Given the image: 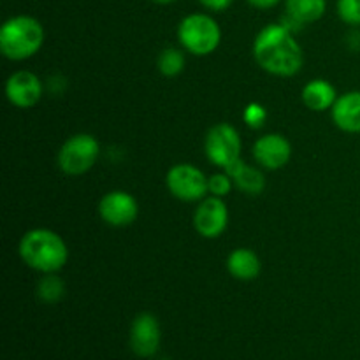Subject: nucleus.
Masks as SVG:
<instances>
[{"mask_svg":"<svg viewBox=\"0 0 360 360\" xmlns=\"http://www.w3.org/2000/svg\"><path fill=\"white\" fill-rule=\"evenodd\" d=\"M338 101V91L334 84H330L326 79H313L302 88V102L311 111H326L333 109V105Z\"/></svg>","mask_w":360,"mask_h":360,"instance_id":"15","label":"nucleus"},{"mask_svg":"<svg viewBox=\"0 0 360 360\" xmlns=\"http://www.w3.org/2000/svg\"><path fill=\"white\" fill-rule=\"evenodd\" d=\"M210 178L192 164H176L165 176V185L176 199L183 202L202 200L210 192Z\"/></svg>","mask_w":360,"mask_h":360,"instance_id":"6","label":"nucleus"},{"mask_svg":"<svg viewBox=\"0 0 360 360\" xmlns=\"http://www.w3.org/2000/svg\"><path fill=\"white\" fill-rule=\"evenodd\" d=\"M44 44V27L35 18L13 16L0 28V51L13 62L34 56Z\"/></svg>","mask_w":360,"mask_h":360,"instance_id":"3","label":"nucleus"},{"mask_svg":"<svg viewBox=\"0 0 360 360\" xmlns=\"http://www.w3.org/2000/svg\"><path fill=\"white\" fill-rule=\"evenodd\" d=\"M204 151L211 164L217 167H229L241 155V137L231 123H218L211 127L204 141Z\"/></svg>","mask_w":360,"mask_h":360,"instance_id":"7","label":"nucleus"},{"mask_svg":"<svg viewBox=\"0 0 360 360\" xmlns=\"http://www.w3.org/2000/svg\"><path fill=\"white\" fill-rule=\"evenodd\" d=\"M253 56L266 72L290 77L301 70L304 56L294 34L281 23L264 27L253 42Z\"/></svg>","mask_w":360,"mask_h":360,"instance_id":"1","label":"nucleus"},{"mask_svg":"<svg viewBox=\"0 0 360 360\" xmlns=\"http://www.w3.org/2000/svg\"><path fill=\"white\" fill-rule=\"evenodd\" d=\"M153 2H157V4H172V2H176V0H153Z\"/></svg>","mask_w":360,"mask_h":360,"instance_id":"25","label":"nucleus"},{"mask_svg":"<svg viewBox=\"0 0 360 360\" xmlns=\"http://www.w3.org/2000/svg\"><path fill=\"white\" fill-rule=\"evenodd\" d=\"M229 225L227 204L221 197H204L193 213V227L202 238L217 239Z\"/></svg>","mask_w":360,"mask_h":360,"instance_id":"8","label":"nucleus"},{"mask_svg":"<svg viewBox=\"0 0 360 360\" xmlns=\"http://www.w3.org/2000/svg\"><path fill=\"white\" fill-rule=\"evenodd\" d=\"M63 294H65V285H63V281L55 273L46 274L44 278L39 280L37 297L44 304H55V302L62 301Z\"/></svg>","mask_w":360,"mask_h":360,"instance_id":"19","label":"nucleus"},{"mask_svg":"<svg viewBox=\"0 0 360 360\" xmlns=\"http://www.w3.org/2000/svg\"><path fill=\"white\" fill-rule=\"evenodd\" d=\"M338 14L341 21L352 27L360 25V0H338Z\"/></svg>","mask_w":360,"mask_h":360,"instance_id":"20","label":"nucleus"},{"mask_svg":"<svg viewBox=\"0 0 360 360\" xmlns=\"http://www.w3.org/2000/svg\"><path fill=\"white\" fill-rule=\"evenodd\" d=\"M232 2L234 0H199L200 6L206 7L207 11H213V13H221V11L229 9Z\"/></svg>","mask_w":360,"mask_h":360,"instance_id":"23","label":"nucleus"},{"mask_svg":"<svg viewBox=\"0 0 360 360\" xmlns=\"http://www.w3.org/2000/svg\"><path fill=\"white\" fill-rule=\"evenodd\" d=\"M20 257L28 267L42 274L58 273L69 260L65 241L49 229H32L21 238Z\"/></svg>","mask_w":360,"mask_h":360,"instance_id":"2","label":"nucleus"},{"mask_svg":"<svg viewBox=\"0 0 360 360\" xmlns=\"http://www.w3.org/2000/svg\"><path fill=\"white\" fill-rule=\"evenodd\" d=\"M210 193L214 197H225L234 188V181L227 172H217L210 178Z\"/></svg>","mask_w":360,"mask_h":360,"instance_id":"21","label":"nucleus"},{"mask_svg":"<svg viewBox=\"0 0 360 360\" xmlns=\"http://www.w3.org/2000/svg\"><path fill=\"white\" fill-rule=\"evenodd\" d=\"M287 14L302 25L315 23L326 14L327 0H285Z\"/></svg>","mask_w":360,"mask_h":360,"instance_id":"17","label":"nucleus"},{"mask_svg":"<svg viewBox=\"0 0 360 360\" xmlns=\"http://www.w3.org/2000/svg\"><path fill=\"white\" fill-rule=\"evenodd\" d=\"M157 67L162 76L176 77L185 69V55L178 48H165L162 49L157 58Z\"/></svg>","mask_w":360,"mask_h":360,"instance_id":"18","label":"nucleus"},{"mask_svg":"<svg viewBox=\"0 0 360 360\" xmlns=\"http://www.w3.org/2000/svg\"><path fill=\"white\" fill-rule=\"evenodd\" d=\"M160 323L151 313H139L130 326V348L137 357L150 359L160 348Z\"/></svg>","mask_w":360,"mask_h":360,"instance_id":"10","label":"nucleus"},{"mask_svg":"<svg viewBox=\"0 0 360 360\" xmlns=\"http://www.w3.org/2000/svg\"><path fill=\"white\" fill-rule=\"evenodd\" d=\"M225 172L232 178L236 188L248 193V195H260L266 188V178H264L262 172L243 162L241 158L225 167Z\"/></svg>","mask_w":360,"mask_h":360,"instance_id":"14","label":"nucleus"},{"mask_svg":"<svg viewBox=\"0 0 360 360\" xmlns=\"http://www.w3.org/2000/svg\"><path fill=\"white\" fill-rule=\"evenodd\" d=\"M243 120H245V123L250 127V129H262L264 123H266L267 120L266 108L257 104V102L248 104L245 109V115H243Z\"/></svg>","mask_w":360,"mask_h":360,"instance_id":"22","label":"nucleus"},{"mask_svg":"<svg viewBox=\"0 0 360 360\" xmlns=\"http://www.w3.org/2000/svg\"><path fill=\"white\" fill-rule=\"evenodd\" d=\"M227 269L236 280L252 281L260 274V260L250 248H238L229 255Z\"/></svg>","mask_w":360,"mask_h":360,"instance_id":"16","label":"nucleus"},{"mask_svg":"<svg viewBox=\"0 0 360 360\" xmlns=\"http://www.w3.org/2000/svg\"><path fill=\"white\" fill-rule=\"evenodd\" d=\"M292 146L281 134H266L253 144V158L260 167L278 171L290 162Z\"/></svg>","mask_w":360,"mask_h":360,"instance_id":"11","label":"nucleus"},{"mask_svg":"<svg viewBox=\"0 0 360 360\" xmlns=\"http://www.w3.org/2000/svg\"><path fill=\"white\" fill-rule=\"evenodd\" d=\"M162 360H169V359H162Z\"/></svg>","mask_w":360,"mask_h":360,"instance_id":"26","label":"nucleus"},{"mask_svg":"<svg viewBox=\"0 0 360 360\" xmlns=\"http://www.w3.org/2000/svg\"><path fill=\"white\" fill-rule=\"evenodd\" d=\"M179 44L195 56H206L217 51L221 41L220 25L204 13L188 14L178 27Z\"/></svg>","mask_w":360,"mask_h":360,"instance_id":"4","label":"nucleus"},{"mask_svg":"<svg viewBox=\"0 0 360 360\" xmlns=\"http://www.w3.org/2000/svg\"><path fill=\"white\" fill-rule=\"evenodd\" d=\"M98 214L111 227H127L136 221L139 214V204L129 192L112 190L105 193L98 202Z\"/></svg>","mask_w":360,"mask_h":360,"instance_id":"9","label":"nucleus"},{"mask_svg":"<svg viewBox=\"0 0 360 360\" xmlns=\"http://www.w3.org/2000/svg\"><path fill=\"white\" fill-rule=\"evenodd\" d=\"M281 0H248V4L252 7H255V9H273V7H276L278 4H280Z\"/></svg>","mask_w":360,"mask_h":360,"instance_id":"24","label":"nucleus"},{"mask_svg":"<svg viewBox=\"0 0 360 360\" xmlns=\"http://www.w3.org/2000/svg\"><path fill=\"white\" fill-rule=\"evenodd\" d=\"M101 155L98 141L90 134H76L62 144L58 151V167L69 176H81L90 171Z\"/></svg>","mask_w":360,"mask_h":360,"instance_id":"5","label":"nucleus"},{"mask_svg":"<svg viewBox=\"0 0 360 360\" xmlns=\"http://www.w3.org/2000/svg\"><path fill=\"white\" fill-rule=\"evenodd\" d=\"M338 129L348 134H360V91H347L340 95L330 109Z\"/></svg>","mask_w":360,"mask_h":360,"instance_id":"13","label":"nucleus"},{"mask_svg":"<svg viewBox=\"0 0 360 360\" xmlns=\"http://www.w3.org/2000/svg\"><path fill=\"white\" fill-rule=\"evenodd\" d=\"M6 97L14 108H34L42 98V83L30 70H18L11 74L6 83Z\"/></svg>","mask_w":360,"mask_h":360,"instance_id":"12","label":"nucleus"}]
</instances>
